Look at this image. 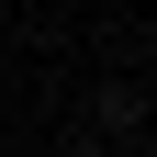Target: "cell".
Wrapping results in <instances>:
<instances>
[{
	"label": "cell",
	"mask_w": 157,
	"mask_h": 157,
	"mask_svg": "<svg viewBox=\"0 0 157 157\" xmlns=\"http://www.w3.org/2000/svg\"><path fill=\"white\" fill-rule=\"evenodd\" d=\"M90 112H101V135H112V146H135V124H146V90H135V78H112Z\"/></svg>",
	"instance_id": "obj_1"
},
{
	"label": "cell",
	"mask_w": 157,
	"mask_h": 157,
	"mask_svg": "<svg viewBox=\"0 0 157 157\" xmlns=\"http://www.w3.org/2000/svg\"><path fill=\"white\" fill-rule=\"evenodd\" d=\"M112 157H157V146H112Z\"/></svg>",
	"instance_id": "obj_2"
},
{
	"label": "cell",
	"mask_w": 157,
	"mask_h": 157,
	"mask_svg": "<svg viewBox=\"0 0 157 157\" xmlns=\"http://www.w3.org/2000/svg\"><path fill=\"white\" fill-rule=\"evenodd\" d=\"M0 56H11V34H0Z\"/></svg>",
	"instance_id": "obj_3"
}]
</instances>
